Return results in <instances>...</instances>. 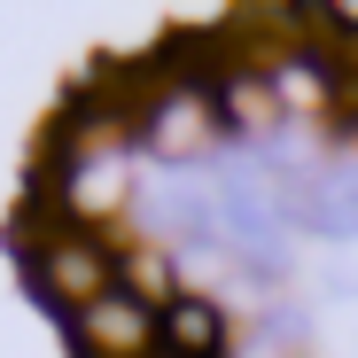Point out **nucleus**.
<instances>
[{"label": "nucleus", "mask_w": 358, "mask_h": 358, "mask_svg": "<svg viewBox=\"0 0 358 358\" xmlns=\"http://www.w3.org/2000/svg\"><path fill=\"white\" fill-rule=\"evenodd\" d=\"M78 320H86V335H94V350H101V358H148V350L164 343L156 312L141 304L133 288H109V296H94V304H86Z\"/></svg>", "instance_id": "nucleus-1"}, {"label": "nucleus", "mask_w": 358, "mask_h": 358, "mask_svg": "<svg viewBox=\"0 0 358 358\" xmlns=\"http://www.w3.org/2000/svg\"><path fill=\"white\" fill-rule=\"evenodd\" d=\"M164 350L171 358H218L226 350V327H218V312L203 304V296H179V304L164 312Z\"/></svg>", "instance_id": "nucleus-2"}]
</instances>
